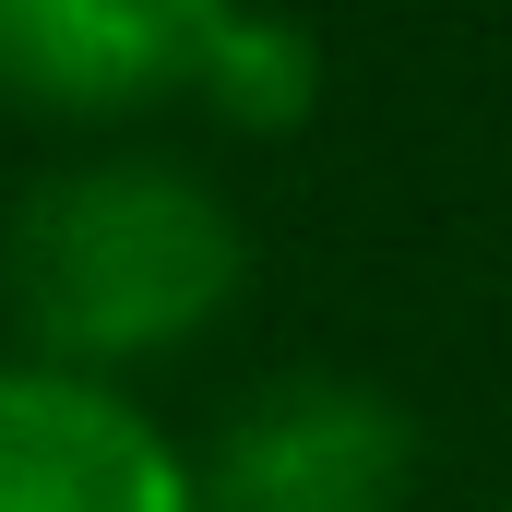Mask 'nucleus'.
Here are the masks:
<instances>
[{
    "mask_svg": "<svg viewBox=\"0 0 512 512\" xmlns=\"http://www.w3.org/2000/svg\"><path fill=\"white\" fill-rule=\"evenodd\" d=\"M251 286L239 203L179 155H72L12 191L0 215V310L12 346L48 370L131 382L191 358Z\"/></svg>",
    "mask_w": 512,
    "mask_h": 512,
    "instance_id": "f257e3e1",
    "label": "nucleus"
},
{
    "mask_svg": "<svg viewBox=\"0 0 512 512\" xmlns=\"http://www.w3.org/2000/svg\"><path fill=\"white\" fill-rule=\"evenodd\" d=\"M417 417L358 370H274L251 382L215 441L191 453L203 512H405L417 501Z\"/></svg>",
    "mask_w": 512,
    "mask_h": 512,
    "instance_id": "f03ea898",
    "label": "nucleus"
},
{
    "mask_svg": "<svg viewBox=\"0 0 512 512\" xmlns=\"http://www.w3.org/2000/svg\"><path fill=\"white\" fill-rule=\"evenodd\" d=\"M0 512H203L179 429L131 382L0 358Z\"/></svg>",
    "mask_w": 512,
    "mask_h": 512,
    "instance_id": "7ed1b4c3",
    "label": "nucleus"
},
{
    "mask_svg": "<svg viewBox=\"0 0 512 512\" xmlns=\"http://www.w3.org/2000/svg\"><path fill=\"white\" fill-rule=\"evenodd\" d=\"M239 0H0V108L131 120L203 84V48Z\"/></svg>",
    "mask_w": 512,
    "mask_h": 512,
    "instance_id": "20e7f679",
    "label": "nucleus"
},
{
    "mask_svg": "<svg viewBox=\"0 0 512 512\" xmlns=\"http://www.w3.org/2000/svg\"><path fill=\"white\" fill-rule=\"evenodd\" d=\"M203 108L227 131H298L322 108V48H310V24L298 12H274V0H239L227 24H215V48H203V84H191Z\"/></svg>",
    "mask_w": 512,
    "mask_h": 512,
    "instance_id": "39448f33",
    "label": "nucleus"
}]
</instances>
